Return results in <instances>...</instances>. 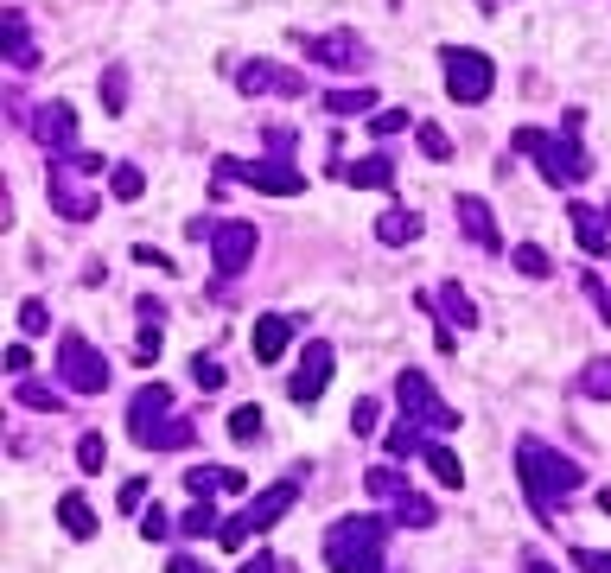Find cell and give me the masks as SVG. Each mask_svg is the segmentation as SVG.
<instances>
[{"instance_id":"obj_5","label":"cell","mask_w":611,"mask_h":573,"mask_svg":"<svg viewBox=\"0 0 611 573\" xmlns=\"http://www.w3.org/2000/svg\"><path fill=\"white\" fill-rule=\"evenodd\" d=\"M58 389H71V395H102L109 389V357H102L83 332L58 338Z\"/></svg>"},{"instance_id":"obj_32","label":"cell","mask_w":611,"mask_h":573,"mask_svg":"<svg viewBox=\"0 0 611 573\" xmlns=\"http://www.w3.org/2000/svg\"><path fill=\"white\" fill-rule=\"evenodd\" d=\"M102 109L109 115L128 109V64H109V71H102Z\"/></svg>"},{"instance_id":"obj_1","label":"cell","mask_w":611,"mask_h":573,"mask_svg":"<svg viewBox=\"0 0 611 573\" xmlns=\"http://www.w3.org/2000/svg\"><path fill=\"white\" fill-rule=\"evenodd\" d=\"M516 478H522L529 510L541 516V523H554V516L567 510V497L586 484L580 459H567L561 446H548V440H522V446H516Z\"/></svg>"},{"instance_id":"obj_46","label":"cell","mask_w":611,"mask_h":573,"mask_svg":"<svg viewBox=\"0 0 611 573\" xmlns=\"http://www.w3.org/2000/svg\"><path fill=\"white\" fill-rule=\"evenodd\" d=\"M134 357H141V363H153V357H160V325H147V332H141V344H134Z\"/></svg>"},{"instance_id":"obj_11","label":"cell","mask_w":611,"mask_h":573,"mask_svg":"<svg viewBox=\"0 0 611 573\" xmlns=\"http://www.w3.org/2000/svg\"><path fill=\"white\" fill-rule=\"evenodd\" d=\"M293 39H300L306 58L325 64V71H363V64H370V45H363L357 32H293Z\"/></svg>"},{"instance_id":"obj_44","label":"cell","mask_w":611,"mask_h":573,"mask_svg":"<svg viewBox=\"0 0 611 573\" xmlns=\"http://www.w3.org/2000/svg\"><path fill=\"white\" fill-rule=\"evenodd\" d=\"M115 503H121V510H147V478H128L115 491Z\"/></svg>"},{"instance_id":"obj_48","label":"cell","mask_w":611,"mask_h":573,"mask_svg":"<svg viewBox=\"0 0 611 573\" xmlns=\"http://www.w3.org/2000/svg\"><path fill=\"white\" fill-rule=\"evenodd\" d=\"M166 573H211V567H204L198 554H172V561H166Z\"/></svg>"},{"instance_id":"obj_16","label":"cell","mask_w":611,"mask_h":573,"mask_svg":"<svg viewBox=\"0 0 611 573\" xmlns=\"http://www.w3.org/2000/svg\"><path fill=\"white\" fill-rule=\"evenodd\" d=\"M452 217H459V230H465L471 242H478V249H484V255H497V249H503V230H497V211H491V204H484V198H478V191H465V198H459V204H452Z\"/></svg>"},{"instance_id":"obj_26","label":"cell","mask_w":611,"mask_h":573,"mask_svg":"<svg viewBox=\"0 0 611 573\" xmlns=\"http://www.w3.org/2000/svg\"><path fill=\"white\" fill-rule=\"evenodd\" d=\"M351 185H370V191H382V185H395V160L389 153H370V160H351V166H338Z\"/></svg>"},{"instance_id":"obj_20","label":"cell","mask_w":611,"mask_h":573,"mask_svg":"<svg viewBox=\"0 0 611 573\" xmlns=\"http://www.w3.org/2000/svg\"><path fill=\"white\" fill-rule=\"evenodd\" d=\"M249 344H255V363H281L287 344H293V319H281V312H261Z\"/></svg>"},{"instance_id":"obj_50","label":"cell","mask_w":611,"mask_h":573,"mask_svg":"<svg viewBox=\"0 0 611 573\" xmlns=\"http://www.w3.org/2000/svg\"><path fill=\"white\" fill-rule=\"evenodd\" d=\"M26 363H32V351H26V344H13V351H7V370H13V376H26Z\"/></svg>"},{"instance_id":"obj_51","label":"cell","mask_w":611,"mask_h":573,"mask_svg":"<svg viewBox=\"0 0 611 573\" xmlns=\"http://www.w3.org/2000/svg\"><path fill=\"white\" fill-rule=\"evenodd\" d=\"M242 573H274V554H268V548H255V561H242Z\"/></svg>"},{"instance_id":"obj_43","label":"cell","mask_w":611,"mask_h":573,"mask_svg":"<svg viewBox=\"0 0 611 573\" xmlns=\"http://www.w3.org/2000/svg\"><path fill=\"white\" fill-rule=\"evenodd\" d=\"M166 529H172V516L160 510V503H147V510H141V535H147V542H160Z\"/></svg>"},{"instance_id":"obj_18","label":"cell","mask_w":611,"mask_h":573,"mask_svg":"<svg viewBox=\"0 0 611 573\" xmlns=\"http://www.w3.org/2000/svg\"><path fill=\"white\" fill-rule=\"evenodd\" d=\"M0 51H7L13 71H32V64H39V45H32V26H26V13H20V7L0 13Z\"/></svg>"},{"instance_id":"obj_39","label":"cell","mask_w":611,"mask_h":573,"mask_svg":"<svg viewBox=\"0 0 611 573\" xmlns=\"http://www.w3.org/2000/svg\"><path fill=\"white\" fill-rule=\"evenodd\" d=\"M191 382H198V389H204V395H211V389H223V363L198 351V357H191Z\"/></svg>"},{"instance_id":"obj_45","label":"cell","mask_w":611,"mask_h":573,"mask_svg":"<svg viewBox=\"0 0 611 573\" xmlns=\"http://www.w3.org/2000/svg\"><path fill=\"white\" fill-rule=\"evenodd\" d=\"M573 567H586V573H611V554H605V548H573Z\"/></svg>"},{"instance_id":"obj_37","label":"cell","mask_w":611,"mask_h":573,"mask_svg":"<svg viewBox=\"0 0 611 573\" xmlns=\"http://www.w3.org/2000/svg\"><path fill=\"white\" fill-rule=\"evenodd\" d=\"M77 465H83V472H102V465H109V440H102V433H83V440H77Z\"/></svg>"},{"instance_id":"obj_2","label":"cell","mask_w":611,"mask_h":573,"mask_svg":"<svg viewBox=\"0 0 611 573\" xmlns=\"http://www.w3.org/2000/svg\"><path fill=\"white\" fill-rule=\"evenodd\" d=\"M389 516H344V523L325 529V561L331 573H382V554H389Z\"/></svg>"},{"instance_id":"obj_3","label":"cell","mask_w":611,"mask_h":573,"mask_svg":"<svg viewBox=\"0 0 611 573\" xmlns=\"http://www.w3.org/2000/svg\"><path fill=\"white\" fill-rule=\"evenodd\" d=\"M580 109H567V134H541V128H516L510 141H516V153H535V166H541V179H548L554 191L561 185H580L586 172H592V160H586V147H580Z\"/></svg>"},{"instance_id":"obj_4","label":"cell","mask_w":611,"mask_h":573,"mask_svg":"<svg viewBox=\"0 0 611 573\" xmlns=\"http://www.w3.org/2000/svg\"><path fill=\"white\" fill-rule=\"evenodd\" d=\"M293 503H300V484H293V478H281V484H268V491H261V497H249V503H242V510L230 516V523L217 529V542L230 548V554H242V548L255 542V535H268L274 523H281V516L293 510Z\"/></svg>"},{"instance_id":"obj_40","label":"cell","mask_w":611,"mask_h":573,"mask_svg":"<svg viewBox=\"0 0 611 573\" xmlns=\"http://www.w3.org/2000/svg\"><path fill=\"white\" fill-rule=\"evenodd\" d=\"M580 293H586V300H592V312H599V319L611 325V287L599 281V274H580Z\"/></svg>"},{"instance_id":"obj_19","label":"cell","mask_w":611,"mask_h":573,"mask_svg":"<svg viewBox=\"0 0 611 573\" xmlns=\"http://www.w3.org/2000/svg\"><path fill=\"white\" fill-rule=\"evenodd\" d=\"M567 223H573V236H580L586 255H611V217H605V211H592V204L573 198V204H567Z\"/></svg>"},{"instance_id":"obj_34","label":"cell","mask_w":611,"mask_h":573,"mask_svg":"<svg viewBox=\"0 0 611 573\" xmlns=\"http://www.w3.org/2000/svg\"><path fill=\"white\" fill-rule=\"evenodd\" d=\"M261 147H268V160H293V147H300V128L274 121V128H261Z\"/></svg>"},{"instance_id":"obj_21","label":"cell","mask_w":611,"mask_h":573,"mask_svg":"<svg viewBox=\"0 0 611 573\" xmlns=\"http://www.w3.org/2000/svg\"><path fill=\"white\" fill-rule=\"evenodd\" d=\"M185 491H191V497H223V491H249V478L230 472V465H191V472H185Z\"/></svg>"},{"instance_id":"obj_35","label":"cell","mask_w":611,"mask_h":573,"mask_svg":"<svg viewBox=\"0 0 611 573\" xmlns=\"http://www.w3.org/2000/svg\"><path fill=\"white\" fill-rule=\"evenodd\" d=\"M414 141H421L427 160H452V134L440 128V121H421V128H414Z\"/></svg>"},{"instance_id":"obj_33","label":"cell","mask_w":611,"mask_h":573,"mask_svg":"<svg viewBox=\"0 0 611 573\" xmlns=\"http://www.w3.org/2000/svg\"><path fill=\"white\" fill-rule=\"evenodd\" d=\"M261 427H268V414H261V408H236V414H230V440H236V446H255Z\"/></svg>"},{"instance_id":"obj_25","label":"cell","mask_w":611,"mask_h":573,"mask_svg":"<svg viewBox=\"0 0 611 573\" xmlns=\"http://www.w3.org/2000/svg\"><path fill=\"white\" fill-rule=\"evenodd\" d=\"M58 523L77 535V542H96V510L83 503V491H64L58 497Z\"/></svg>"},{"instance_id":"obj_15","label":"cell","mask_w":611,"mask_h":573,"mask_svg":"<svg viewBox=\"0 0 611 573\" xmlns=\"http://www.w3.org/2000/svg\"><path fill=\"white\" fill-rule=\"evenodd\" d=\"M331 370H338V351H331L325 338H306V357H300V370H293V389H287V395H293L300 408H312V402L331 389Z\"/></svg>"},{"instance_id":"obj_8","label":"cell","mask_w":611,"mask_h":573,"mask_svg":"<svg viewBox=\"0 0 611 573\" xmlns=\"http://www.w3.org/2000/svg\"><path fill=\"white\" fill-rule=\"evenodd\" d=\"M363 484H370L376 503H389V510H395V523H408V529H427V523H433V503L414 491L395 465H370V478H363Z\"/></svg>"},{"instance_id":"obj_36","label":"cell","mask_w":611,"mask_h":573,"mask_svg":"<svg viewBox=\"0 0 611 573\" xmlns=\"http://www.w3.org/2000/svg\"><path fill=\"white\" fill-rule=\"evenodd\" d=\"M185 535H217L223 523H217V510H211V497H198V503H191V510H185V523H179Z\"/></svg>"},{"instance_id":"obj_12","label":"cell","mask_w":611,"mask_h":573,"mask_svg":"<svg viewBox=\"0 0 611 573\" xmlns=\"http://www.w3.org/2000/svg\"><path fill=\"white\" fill-rule=\"evenodd\" d=\"M255 242H261L255 223H217V230H211V262H217V281H236V274L255 262Z\"/></svg>"},{"instance_id":"obj_52","label":"cell","mask_w":611,"mask_h":573,"mask_svg":"<svg viewBox=\"0 0 611 573\" xmlns=\"http://www.w3.org/2000/svg\"><path fill=\"white\" fill-rule=\"evenodd\" d=\"M522 573H554L548 561H541V554H529V567H522Z\"/></svg>"},{"instance_id":"obj_10","label":"cell","mask_w":611,"mask_h":573,"mask_svg":"<svg viewBox=\"0 0 611 573\" xmlns=\"http://www.w3.org/2000/svg\"><path fill=\"white\" fill-rule=\"evenodd\" d=\"M45 198H51V211H58L64 223H90V217L102 211V191H96V185H83V172L58 166V160H51V185H45Z\"/></svg>"},{"instance_id":"obj_27","label":"cell","mask_w":611,"mask_h":573,"mask_svg":"<svg viewBox=\"0 0 611 573\" xmlns=\"http://www.w3.org/2000/svg\"><path fill=\"white\" fill-rule=\"evenodd\" d=\"M325 109L331 115H376V90H370V83H357V90H331Z\"/></svg>"},{"instance_id":"obj_9","label":"cell","mask_w":611,"mask_h":573,"mask_svg":"<svg viewBox=\"0 0 611 573\" xmlns=\"http://www.w3.org/2000/svg\"><path fill=\"white\" fill-rule=\"evenodd\" d=\"M223 179H242V185H255V191H268V198H293V191H306L300 179V166L293 160H217Z\"/></svg>"},{"instance_id":"obj_47","label":"cell","mask_w":611,"mask_h":573,"mask_svg":"<svg viewBox=\"0 0 611 573\" xmlns=\"http://www.w3.org/2000/svg\"><path fill=\"white\" fill-rule=\"evenodd\" d=\"M351 427H357V433H376V402H357V408H351Z\"/></svg>"},{"instance_id":"obj_31","label":"cell","mask_w":611,"mask_h":573,"mask_svg":"<svg viewBox=\"0 0 611 573\" xmlns=\"http://www.w3.org/2000/svg\"><path fill=\"white\" fill-rule=\"evenodd\" d=\"M109 191H115L121 204H134V198H141V191H147V172L134 166V160H121V166H109Z\"/></svg>"},{"instance_id":"obj_17","label":"cell","mask_w":611,"mask_h":573,"mask_svg":"<svg viewBox=\"0 0 611 573\" xmlns=\"http://www.w3.org/2000/svg\"><path fill=\"white\" fill-rule=\"evenodd\" d=\"M172 414H179V408H172V389H166V382H147V389L134 395V408H128V427H134V440L147 446V433L160 427V421H172Z\"/></svg>"},{"instance_id":"obj_42","label":"cell","mask_w":611,"mask_h":573,"mask_svg":"<svg viewBox=\"0 0 611 573\" xmlns=\"http://www.w3.org/2000/svg\"><path fill=\"white\" fill-rule=\"evenodd\" d=\"M401 128H408V109H376V115H370V134H382V141L401 134Z\"/></svg>"},{"instance_id":"obj_7","label":"cell","mask_w":611,"mask_h":573,"mask_svg":"<svg viewBox=\"0 0 611 573\" xmlns=\"http://www.w3.org/2000/svg\"><path fill=\"white\" fill-rule=\"evenodd\" d=\"M440 64H446V96L452 102H484L497 90V64L484 58V51H471V45H446Z\"/></svg>"},{"instance_id":"obj_53","label":"cell","mask_w":611,"mask_h":573,"mask_svg":"<svg viewBox=\"0 0 611 573\" xmlns=\"http://www.w3.org/2000/svg\"><path fill=\"white\" fill-rule=\"evenodd\" d=\"M605 217H611V198H605Z\"/></svg>"},{"instance_id":"obj_41","label":"cell","mask_w":611,"mask_h":573,"mask_svg":"<svg viewBox=\"0 0 611 573\" xmlns=\"http://www.w3.org/2000/svg\"><path fill=\"white\" fill-rule=\"evenodd\" d=\"M45 325H51V306H45V300H26V306H20V332H26V338H39Z\"/></svg>"},{"instance_id":"obj_49","label":"cell","mask_w":611,"mask_h":573,"mask_svg":"<svg viewBox=\"0 0 611 573\" xmlns=\"http://www.w3.org/2000/svg\"><path fill=\"white\" fill-rule=\"evenodd\" d=\"M134 262H147V268H172L160 249H153V242H134Z\"/></svg>"},{"instance_id":"obj_14","label":"cell","mask_w":611,"mask_h":573,"mask_svg":"<svg viewBox=\"0 0 611 573\" xmlns=\"http://www.w3.org/2000/svg\"><path fill=\"white\" fill-rule=\"evenodd\" d=\"M236 90L242 96H306V77L274 58H249V64H236Z\"/></svg>"},{"instance_id":"obj_29","label":"cell","mask_w":611,"mask_h":573,"mask_svg":"<svg viewBox=\"0 0 611 573\" xmlns=\"http://www.w3.org/2000/svg\"><path fill=\"white\" fill-rule=\"evenodd\" d=\"M510 262H516V274H529V281H548V274H554V262H548V249H541V242H516Z\"/></svg>"},{"instance_id":"obj_24","label":"cell","mask_w":611,"mask_h":573,"mask_svg":"<svg viewBox=\"0 0 611 573\" xmlns=\"http://www.w3.org/2000/svg\"><path fill=\"white\" fill-rule=\"evenodd\" d=\"M382 446H389V459H414V453H427V427L421 421H408V414H401V421L389 427V433H382Z\"/></svg>"},{"instance_id":"obj_13","label":"cell","mask_w":611,"mask_h":573,"mask_svg":"<svg viewBox=\"0 0 611 573\" xmlns=\"http://www.w3.org/2000/svg\"><path fill=\"white\" fill-rule=\"evenodd\" d=\"M32 141H39L51 160H71V153H77V115H71V102L51 96L45 109H32Z\"/></svg>"},{"instance_id":"obj_30","label":"cell","mask_w":611,"mask_h":573,"mask_svg":"<svg viewBox=\"0 0 611 573\" xmlns=\"http://www.w3.org/2000/svg\"><path fill=\"white\" fill-rule=\"evenodd\" d=\"M427 465H433V478H440L446 491H459V484H465V465H459V453H452V446L433 440V446H427Z\"/></svg>"},{"instance_id":"obj_38","label":"cell","mask_w":611,"mask_h":573,"mask_svg":"<svg viewBox=\"0 0 611 573\" xmlns=\"http://www.w3.org/2000/svg\"><path fill=\"white\" fill-rule=\"evenodd\" d=\"M20 402H26V408H51V414H58V408H64V395L51 389V382H20Z\"/></svg>"},{"instance_id":"obj_6","label":"cell","mask_w":611,"mask_h":573,"mask_svg":"<svg viewBox=\"0 0 611 573\" xmlns=\"http://www.w3.org/2000/svg\"><path fill=\"white\" fill-rule=\"evenodd\" d=\"M395 402H401L408 421H421V427H433V433H452V427H459V408H452L421 370H401V376H395Z\"/></svg>"},{"instance_id":"obj_22","label":"cell","mask_w":611,"mask_h":573,"mask_svg":"<svg viewBox=\"0 0 611 573\" xmlns=\"http://www.w3.org/2000/svg\"><path fill=\"white\" fill-rule=\"evenodd\" d=\"M433 306H440V319L452 325V332H471V325H478V306H471V293L459 281H446L440 293H433Z\"/></svg>"},{"instance_id":"obj_23","label":"cell","mask_w":611,"mask_h":573,"mask_svg":"<svg viewBox=\"0 0 611 573\" xmlns=\"http://www.w3.org/2000/svg\"><path fill=\"white\" fill-rule=\"evenodd\" d=\"M376 236L389 242V249H408V242H421V217L401 211V204H389V211L376 217Z\"/></svg>"},{"instance_id":"obj_28","label":"cell","mask_w":611,"mask_h":573,"mask_svg":"<svg viewBox=\"0 0 611 573\" xmlns=\"http://www.w3.org/2000/svg\"><path fill=\"white\" fill-rule=\"evenodd\" d=\"M573 389L586 395V402H611V357H592L586 370H580V382Z\"/></svg>"}]
</instances>
